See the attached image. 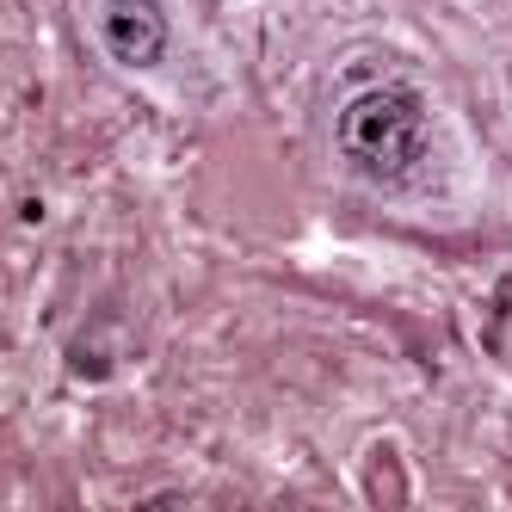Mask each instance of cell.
Listing matches in <instances>:
<instances>
[{
  "label": "cell",
  "instance_id": "obj_1",
  "mask_svg": "<svg viewBox=\"0 0 512 512\" xmlns=\"http://www.w3.org/2000/svg\"><path fill=\"white\" fill-rule=\"evenodd\" d=\"M334 142L346 167H358L377 186H401L420 161H426V99L401 81L364 87L340 105L334 118Z\"/></svg>",
  "mask_w": 512,
  "mask_h": 512
},
{
  "label": "cell",
  "instance_id": "obj_2",
  "mask_svg": "<svg viewBox=\"0 0 512 512\" xmlns=\"http://www.w3.org/2000/svg\"><path fill=\"white\" fill-rule=\"evenodd\" d=\"M99 38L124 68H155L167 56V7L161 0H105L99 7Z\"/></svg>",
  "mask_w": 512,
  "mask_h": 512
}]
</instances>
